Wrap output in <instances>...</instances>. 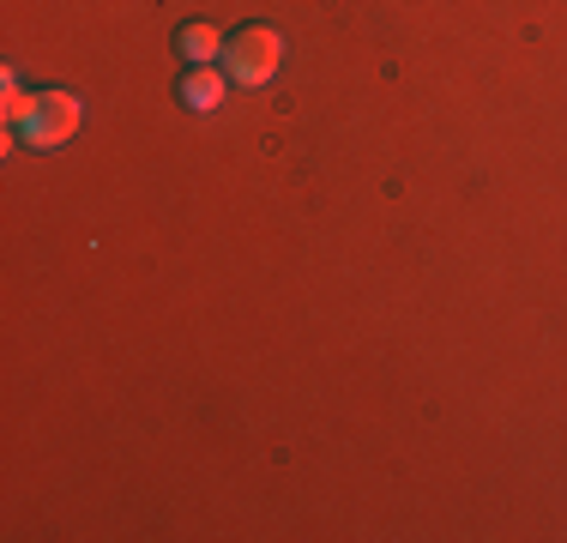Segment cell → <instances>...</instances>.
Wrapping results in <instances>:
<instances>
[{
  "label": "cell",
  "mask_w": 567,
  "mask_h": 543,
  "mask_svg": "<svg viewBox=\"0 0 567 543\" xmlns=\"http://www.w3.org/2000/svg\"><path fill=\"white\" fill-rule=\"evenodd\" d=\"M79 121H85V103H79L73 91L49 85V91H31V109L19 115L12 140L31 145V152H61V145L79 133Z\"/></svg>",
  "instance_id": "obj_1"
},
{
  "label": "cell",
  "mask_w": 567,
  "mask_h": 543,
  "mask_svg": "<svg viewBox=\"0 0 567 543\" xmlns=\"http://www.w3.org/2000/svg\"><path fill=\"white\" fill-rule=\"evenodd\" d=\"M284 66V37L272 24H241V31L224 37V79L241 91H260Z\"/></svg>",
  "instance_id": "obj_2"
},
{
  "label": "cell",
  "mask_w": 567,
  "mask_h": 543,
  "mask_svg": "<svg viewBox=\"0 0 567 543\" xmlns=\"http://www.w3.org/2000/svg\"><path fill=\"white\" fill-rule=\"evenodd\" d=\"M229 98V79L218 73V66H187L182 79H175V103L194 109V115H212Z\"/></svg>",
  "instance_id": "obj_3"
},
{
  "label": "cell",
  "mask_w": 567,
  "mask_h": 543,
  "mask_svg": "<svg viewBox=\"0 0 567 543\" xmlns=\"http://www.w3.org/2000/svg\"><path fill=\"white\" fill-rule=\"evenodd\" d=\"M175 54H182L187 66H212V61H224V37L212 31V24H182V31H175Z\"/></svg>",
  "instance_id": "obj_4"
}]
</instances>
